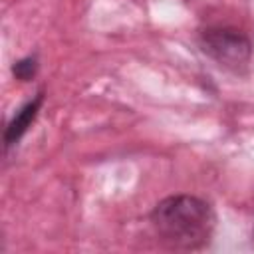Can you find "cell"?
I'll list each match as a JSON object with an SVG mask.
<instances>
[{
    "mask_svg": "<svg viewBox=\"0 0 254 254\" xmlns=\"http://www.w3.org/2000/svg\"><path fill=\"white\" fill-rule=\"evenodd\" d=\"M38 71V58L36 56H26L18 62H14L12 65V73L16 79L20 81H30Z\"/></svg>",
    "mask_w": 254,
    "mask_h": 254,
    "instance_id": "obj_4",
    "label": "cell"
},
{
    "mask_svg": "<svg viewBox=\"0 0 254 254\" xmlns=\"http://www.w3.org/2000/svg\"><path fill=\"white\" fill-rule=\"evenodd\" d=\"M42 103H44V91L36 93V97H32L30 101H26V103L14 113V117L8 121L6 131H4V147H6V149L14 147V145L24 137V133L30 129V125H32L34 119L38 117Z\"/></svg>",
    "mask_w": 254,
    "mask_h": 254,
    "instance_id": "obj_3",
    "label": "cell"
},
{
    "mask_svg": "<svg viewBox=\"0 0 254 254\" xmlns=\"http://www.w3.org/2000/svg\"><path fill=\"white\" fill-rule=\"evenodd\" d=\"M151 224L159 240L175 250H200L212 240L216 214L212 206L192 194H173L155 204Z\"/></svg>",
    "mask_w": 254,
    "mask_h": 254,
    "instance_id": "obj_1",
    "label": "cell"
},
{
    "mask_svg": "<svg viewBox=\"0 0 254 254\" xmlns=\"http://www.w3.org/2000/svg\"><path fill=\"white\" fill-rule=\"evenodd\" d=\"M198 48L220 67L234 73H242L252 60V42L236 28L214 26L202 30L198 34Z\"/></svg>",
    "mask_w": 254,
    "mask_h": 254,
    "instance_id": "obj_2",
    "label": "cell"
}]
</instances>
